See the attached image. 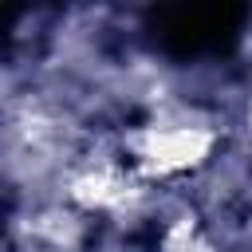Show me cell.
I'll use <instances>...</instances> for the list:
<instances>
[{"label":"cell","instance_id":"cell-3","mask_svg":"<svg viewBox=\"0 0 252 252\" xmlns=\"http://www.w3.org/2000/svg\"><path fill=\"white\" fill-rule=\"evenodd\" d=\"M161 252H209L197 236H193V224H181V228H173L169 232V240H165V248Z\"/></svg>","mask_w":252,"mask_h":252},{"label":"cell","instance_id":"cell-2","mask_svg":"<svg viewBox=\"0 0 252 252\" xmlns=\"http://www.w3.org/2000/svg\"><path fill=\"white\" fill-rule=\"evenodd\" d=\"M71 197L87 209H114L130 197V177L118 169H91L71 185Z\"/></svg>","mask_w":252,"mask_h":252},{"label":"cell","instance_id":"cell-1","mask_svg":"<svg viewBox=\"0 0 252 252\" xmlns=\"http://www.w3.org/2000/svg\"><path fill=\"white\" fill-rule=\"evenodd\" d=\"M213 134L197 126H173V130H150L138 138V158L146 173H181L209 158Z\"/></svg>","mask_w":252,"mask_h":252}]
</instances>
